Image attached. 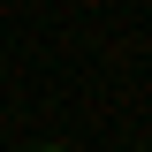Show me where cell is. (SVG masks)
I'll return each instance as SVG.
<instances>
[{
	"mask_svg": "<svg viewBox=\"0 0 152 152\" xmlns=\"http://www.w3.org/2000/svg\"><path fill=\"white\" fill-rule=\"evenodd\" d=\"M38 152H61V145H38Z\"/></svg>",
	"mask_w": 152,
	"mask_h": 152,
	"instance_id": "6da1fadb",
	"label": "cell"
}]
</instances>
